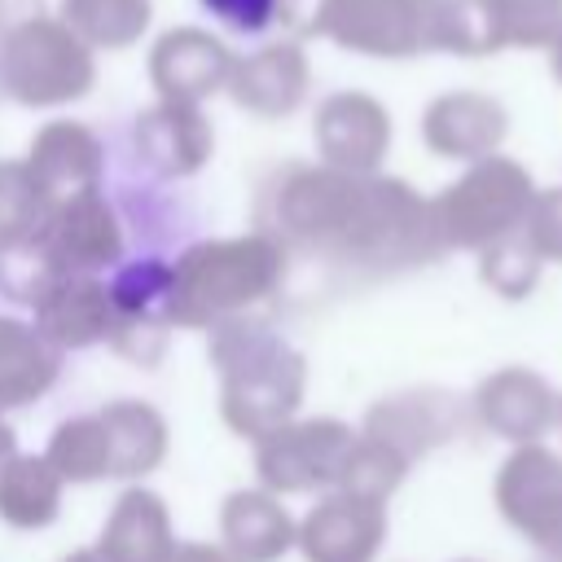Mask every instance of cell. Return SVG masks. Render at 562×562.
I'll list each match as a JSON object with an SVG mask.
<instances>
[{
	"label": "cell",
	"mask_w": 562,
	"mask_h": 562,
	"mask_svg": "<svg viewBox=\"0 0 562 562\" xmlns=\"http://www.w3.org/2000/svg\"><path fill=\"white\" fill-rule=\"evenodd\" d=\"M114 307L110 290L92 277L79 272H57L40 294H35V329L61 351V347H88L110 338Z\"/></svg>",
	"instance_id": "cell-5"
},
{
	"label": "cell",
	"mask_w": 562,
	"mask_h": 562,
	"mask_svg": "<svg viewBox=\"0 0 562 562\" xmlns=\"http://www.w3.org/2000/svg\"><path fill=\"white\" fill-rule=\"evenodd\" d=\"M536 4H562V0H536Z\"/></svg>",
	"instance_id": "cell-21"
},
{
	"label": "cell",
	"mask_w": 562,
	"mask_h": 562,
	"mask_svg": "<svg viewBox=\"0 0 562 562\" xmlns=\"http://www.w3.org/2000/svg\"><path fill=\"white\" fill-rule=\"evenodd\" d=\"M97 417H101L105 448H110V479H136L162 461L167 426H162L158 408H149L140 400H114Z\"/></svg>",
	"instance_id": "cell-10"
},
{
	"label": "cell",
	"mask_w": 562,
	"mask_h": 562,
	"mask_svg": "<svg viewBox=\"0 0 562 562\" xmlns=\"http://www.w3.org/2000/svg\"><path fill=\"white\" fill-rule=\"evenodd\" d=\"M13 457V430L0 422V461H9Z\"/></svg>",
	"instance_id": "cell-20"
},
{
	"label": "cell",
	"mask_w": 562,
	"mask_h": 562,
	"mask_svg": "<svg viewBox=\"0 0 562 562\" xmlns=\"http://www.w3.org/2000/svg\"><path fill=\"white\" fill-rule=\"evenodd\" d=\"M61 474L48 457L0 461V518L13 527H48L61 505Z\"/></svg>",
	"instance_id": "cell-12"
},
{
	"label": "cell",
	"mask_w": 562,
	"mask_h": 562,
	"mask_svg": "<svg viewBox=\"0 0 562 562\" xmlns=\"http://www.w3.org/2000/svg\"><path fill=\"white\" fill-rule=\"evenodd\" d=\"M347 457L351 435L338 422H285L259 439V479L272 492H303L342 479Z\"/></svg>",
	"instance_id": "cell-3"
},
{
	"label": "cell",
	"mask_w": 562,
	"mask_h": 562,
	"mask_svg": "<svg viewBox=\"0 0 562 562\" xmlns=\"http://www.w3.org/2000/svg\"><path fill=\"white\" fill-rule=\"evenodd\" d=\"M448 35L461 48L487 53L509 44V9L505 0H457L448 13Z\"/></svg>",
	"instance_id": "cell-14"
},
{
	"label": "cell",
	"mask_w": 562,
	"mask_h": 562,
	"mask_svg": "<svg viewBox=\"0 0 562 562\" xmlns=\"http://www.w3.org/2000/svg\"><path fill=\"white\" fill-rule=\"evenodd\" d=\"M496 132H501V110L483 97H457V101H443L439 110V140L452 149L487 145Z\"/></svg>",
	"instance_id": "cell-15"
},
{
	"label": "cell",
	"mask_w": 562,
	"mask_h": 562,
	"mask_svg": "<svg viewBox=\"0 0 562 562\" xmlns=\"http://www.w3.org/2000/svg\"><path fill=\"white\" fill-rule=\"evenodd\" d=\"M211 360L224 382L220 413L237 435L263 439L268 430L285 426L294 417V408L303 400L307 364L268 325L246 321V316L220 321L215 338H211Z\"/></svg>",
	"instance_id": "cell-1"
},
{
	"label": "cell",
	"mask_w": 562,
	"mask_h": 562,
	"mask_svg": "<svg viewBox=\"0 0 562 562\" xmlns=\"http://www.w3.org/2000/svg\"><path fill=\"white\" fill-rule=\"evenodd\" d=\"M281 277V255L268 241H206L171 268V325H220L255 307Z\"/></svg>",
	"instance_id": "cell-2"
},
{
	"label": "cell",
	"mask_w": 562,
	"mask_h": 562,
	"mask_svg": "<svg viewBox=\"0 0 562 562\" xmlns=\"http://www.w3.org/2000/svg\"><path fill=\"white\" fill-rule=\"evenodd\" d=\"M110 307H114V325L110 338L127 360H145L154 364L162 342H167V299H171V268L145 259L123 268L110 285Z\"/></svg>",
	"instance_id": "cell-4"
},
{
	"label": "cell",
	"mask_w": 562,
	"mask_h": 562,
	"mask_svg": "<svg viewBox=\"0 0 562 562\" xmlns=\"http://www.w3.org/2000/svg\"><path fill=\"white\" fill-rule=\"evenodd\" d=\"M61 562H110L101 549H79V553H70V558H61Z\"/></svg>",
	"instance_id": "cell-19"
},
{
	"label": "cell",
	"mask_w": 562,
	"mask_h": 562,
	"mask_svg": "<svg viewBox=\"0 0 562 562\" xmlns=\"http://www.w3.org/2000/svg\"><path fill=\"white\" fill-rule=\"evenodd\" d=\"M61 479L70 483H92V479H110V448H105V430L101 417H70L53 430L48 452H44Z\"/></svg>",
	"instance_id": "cell-13"
},
{
	"label": "cell",
	"mask_w": 562,
	"mask_h": 562,
	"mask_svg": "<svg viewBox=\"0 0 562 562\" xmlns=\"http://www.w3.org/2000/svg\"><path fill=\"white\" fill-rule=\"evenodd\" d=\"M61 373V351L26 321L0 316V408L40 400Z\"/></svg>",
	"instance_id": "cell-8"
},
{
	"label": "cell",
	"mask_w": 562,
	"mask_h": 562,
	"mask_svg": "<svg viewBox=\"0 0 562 562\" xmlns=\"http://www.w3.org/2000/svg\"><path fill=\"white\" fill-rule=\"evenodd\" d=\"M544 53H549V66H553V75H558V83H562V26H558L553 40L544 44Z\"/></svg>",
	"instance_id": "cell-18"
},
{
	"label": "cell",
	"mask_w": 562,
	"mask_h": 562,
	"mask_svg": "<svg viewBox=\"0 0 562 562\" xmlns=\"http://www.w3.org/2000/svg\"><path fill=\"white\" fill-rule=\"evenodd\" d=\"M202 9H206L220 26H228V31H237V35H259V31L272 26L281 0H202Z\"/></svg>",
	"instance_id": "cell-16"
},
{
	"label": "cell",
	"mask_w": 562,
	"mask_h": 562,
	"mask_svg": "<svg viewBox=\"0 0 562 562\" xmlns=\"http://www.w3.org/2000/svg\"><path fill=\"white\" fill-rule=\"evenodd\" d=\"M162 562H237V558L220 544H171Z\"/></svg>",
	"instance_id": "cell-17"
},
{
	"label": "cell",
	"mask_w": 562,
	"mask_h": 562,
	"mask_svg": "<svg viewBox=\"0 0 562 562\" xmlns=\"http://www.w3.org/2000/svg\"><path fill=\"white\" fill-rule=\"evenodd\" d=\"M171 544L176 540H171L167 505L145 487H132L119 496V505L110 509L105 531L97 540V549L110 562H162Z\"/></svg>",
	"instance_id": "cell-9"
},
{
	"label": "cell",
	"mask_w": 562,
	"mask_h": 562,
	"mask_svg": "<svg viewBox=\"0 0 562 562\" xmlns=\"http://www.w3.org/2000/svg\"><path fill=\"white\" fill-rule=\"evenodd\" d=\"M220 531H224V549L237 562H272L299 536L281 501L268 492H233L220 509Z\"/></svg>",
	"instance_id": "cell-7"
},
{
	"label": "cell",
	"mask_w": 562,
	"mask_h": 562,
	"mask_svg": "<svg viewBox=\"0 0 562 562\" xmlns=\"http://www.w3.org/2000/svg\"><path fill=\"white\" fill-rule=\"evenodd\" d=\"M294 540L312 562H364L378 544V509L356 492L334 496L303 518Z\"/></svg>",
	"instance_id": "cell-6"
},
{
	"label": "cell",
	"mask_w": 562,
	"mask_h": 562,
	"mask_svg": "<svg viewBox=\"0 0 562 562\" xmlns=\"http://www.w3.org/2000/svg\"><path fill=\"white\" fill-rule=\"evenodd\" d=\"M119 255V228L110 220V211L97 198H83L75 206H66V215L53 224L44 259L57 272H88L101 268L105 259Z\"/></svg>",
	"instance_id": "cell-11"
}]
</instances>
